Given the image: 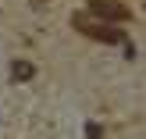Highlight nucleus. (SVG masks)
<instances>
[{
	"label": "nucleus",
	"mask_w": 146,
	"mask_h": 139,
	"mask_svg": "<svg viewBox=\"0 0 146 139\" xmlns=\"http://www.w3.org/2000/svg\"><path fill=\"white\" fill-rule=\"evenodd\" d=\"M71 25L78 29V32H86L89 39H100V43H125V32H121L118 25H107V21H96L93 14H75L71 18Z\"/></svg>",
	"instance_id": "1"
},
{
	"label": "nucleus",
	"mask_w": 146,
	"mask_h": 139,
	"mask_svg": "<svg viewBox=\"0 0 146 139\" xmlns=\"http://www.w3.org/2000/svg\"><path fill=\"white\" fill-rule=\"evenodd\" d=\"M86 14H93L96 21H125L128 18V7L125 4H118V0H89V11Z\"/></svg>",
	"instance_id": "2"
},
{
	"label": "nucleus",
	"mask_w": 146,
	"mask_h": 139,
	"mask_svg": "<svg viewBox=\"0 0 146 139\" xmlns=\"http://www.w3.org/2000/svg\"><path fill=\"white\" fill-rule=\"evenodd\" d=\"M32 75H36V64L32 61H14L11 64V78H14V82H29Z\"/></svg>",
	"instance_id": "3"
},
{
	"label": "nucleus",
	"mask_w": 146,
	"mask_h": 139,
	"mask_svg": "<svg viewBox=\"0 0 146 139\" xmlns=\"http://www.w3.org/2000/svg\"><path fill=\"white\" fill-rule=\"evenodd\" d=\"M86 139H104V132H100L96 121H89V125H86Z\"/></svg>",
	"instance_id": "4"
}]
</instances>
